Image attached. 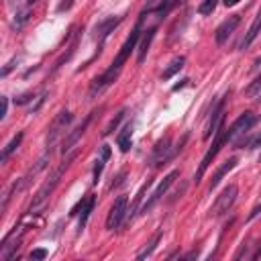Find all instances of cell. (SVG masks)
<instances>
[{"label":"cell","mask_w":261,"mask_h":261,"mask_svg":"<svg viewBox=\"0 0 261 261\" xmlns=\"http://www.w3.org/2000/svg\"><path fill=\"white\" fill-rule=\"evenodd\" d=\"M141 27H143V14L139 16V21H137L135 29L131 31V35L127 37V41L123 43V47H120L118 55L114 57V61L110 63V67H108L102 76H98V78L92 82V86H90V98H94L96 94H100L104 88H108V86L116 80V76H118V72H120V67L125 65V61L129 59V55L137 49V43H139V39H141V35H143V33H141Z\"/></svg>","instance_id":"cell-1"},{"label":"cell","mask_w":261,"mask_h":261,"mask_svg":"<svg viewBox=\"0 0 261 261\" xmlns=\"http://www.w3.org/2000/svg\"><path fill=\"white\" fill-rule=\"evenodd\" d=\"M78 157V151H72V153H69L67 155V157L53 169V173H51V176H49V180L37 190V194H35L33 196V202H31V206H29V214H35V212H37V210H41V208L45 206V202L49 200V196L51 194H53V190L57 188V184H59V180H61V176H63V173H65V169L69 167V163H72L74 159Z\"/></svg>","instance_id":"cell-2"},{"label":"cell","mask_w":261,"mask_h":261,"mask_svg":"<svg viewBox=\"0 0 261 261\" xmlns=\"http://www.w3.org/2000/svg\"><path fill=\"white\" fill-rule=\"evenodd\" d=\"M186 141H188V135H184V139H182V141L176 147H171V139L169 137H163L161 141L153 147V153H151V157H149V165H153V167H159L161 163L165 165L167 161H171L182 151V147H184Z\"/></svg>","instance_id":"cell-3"},{"label":"cell","mask_w":261,"mask_h":261,"mask_svg":"<svg viewBox=\"0 0 261 261\" xmlns=\"http://www.w3.org/2000/svg\"><path fill=\"white\" fill-rule=\"evenodd\" d=\"M227 143V129H224V120L220 123V127L216 129V133H214V141H212V147L206 151V155L202 157V163H200V167H198V171H196V176H194V184H200V180L204 178V173H206V169L210 167V163H212V159L216 157V153L220 151V147Z\"/></svg>","instance_id":"cell-4"},{"label":"cell","mask_w":261,"mask_h":261,"mask_svg":"<svg viewBox=\"0 0 261 261\" xmlns=\"http://www.w3.org/2000/svg\"><path fill=\"white\" fill-rule=\"evenodd\" d=\"M237 196H239V188H237L235 184L227 186V188H224L222 192H220V196L214 200V204H212V208H210V214L216 216V218L224 216V214H227L231 208H233Z\"/></svg>","instance_id":"cell-5"},{"label":"cell","mask_w":261,"mask_h":261,"mask_svg":"<svg viewBox=\"0 0 261 261\" xmlns=\"http://www.w3.org/2000/svg\"><path fill=\"white\" fill-rule=\"evenodd\" d=\"M72 120H74V114L69 112V110H61L55 118H53V123H51L49 127V133H47V149H53V145L57 143V139L63 135V131L72 125Z\"/></svg>","instance_id":"cell-6"},{"label":"cell","mask_w":261,"mask_h":261,"mask_svg":"<svg viewBox=\"0 0 261 261\" xmlns=\"http://www.w3.org/2000/svg\"><path fill=\"white\" fill-rule=\"evenodd\" d=\"M127 210H129V200H127L125 194H120V196L114 200V204L110 206V212H108V216H106V229H110V231L118 229L120 222L127 218Z\"/></svg>","instance_id":"cell-7"},{"label":"cell","mask_w":261,"mask_h":261,"mask_svg":"<svg viewBox=\"0 0 261 261\" xmlns=\"http://www.w3.org/2000/svg\"><path fill=\"white\" fill-rule=\"evenodd\" d=\"M178 178H180V171H178V169H173V171H169L167 176L163 178V182H161V184H159L157 188L153 190V194L149 196V200H147V202H145V204L141 206V212H143V214H145V212H149L151 208H153L155 204H157V202H159V200L163 198V194H165L167 190H169V186H171L173 182H176Z\"/></svg>","instance_id":"cell-8"},{"label":"cell","mask_w":261,"mask_h":261,"mask_svg":"<svg viewBox=\"0 0 261 261\" xmlns=\"http://www.w3.org/2000/svg\"><path fill=\"white\" fill-rule=\"evenodd\" d=\"M255 123H257V114H255V112H243V114L235 120V123L231 125V129L227 131V141H235L237 137L247 135Z\"/></svg>","instance_id":"cell-9"},{"label":"cell","mask_w":261,"mask_h":261,"mask_svg":"<svg viewBox=\"0 0 261 261\" xmlns=\"http://www.w3.org/2000/svg\"><path fill=\"white\" fill-rule=\"evenodd\" d=\"M25 233V227H14V231H10L4 241H2V245H0V259L2 261H10L14 257V249H19V243H21V237Z\"/></svg>","instance_id":"cell-10"},{"label":"cell","mask_w":261,"mask_h":261,"mask_svg":"<svg viewBox=\"0 0 261 261\" xmlns=\"http://www.w3.org/2000/svg\"><path fill=\"white\" fill-rule=\"evenodd\" d=\"M90 120H92V114H88V116L84 118V123H80L74 131H69V133H67V137L63 139V143H61V153H63V155H65V153H69V151H72V149L76 147V143L82 139V135L86 133V129H88Z\"/></svg>","instance_id":"cell-11"},{"label":"cell","mask_w":261,"mask_h":261,"mask_svg":"<svg viewBox=\"0 0 261 261\" xmlns=\"http://www.w3.org/2000/svg\"><path fill=\"white\" fill-rule=\"evenodd\" d=\"M239 23H241V14H231L229 19H224V21L218 25L216 33H214L216 43H218V45H222L224 41H227V39L231 37V35L235 33V29L239 27Z\"/></svg>","instance_id":"cell-12"},{"label":"cell","mask_w":261,"mask_h":261,"mask_svg":"<svg viewBox=\"0 0 261 261\" xmlns=\"http://www.w3.org/2000/svg\"><path fill=\"white\" fill-rule=\"evenodd\" d=\"M125 16H108V19H104L100 21L96 27H94V33H96V39H100V43H104V39L108 37V35L123 23Z\"/></svg>","instance_id":"cell-13"},{"label":"cell","mask_w":261,"mask_h":261,"mask_svg":"<svg viewBox=\"0 0 261 261\" xmlns=\"http://www.w3.org/2000/svg\"><path fill=\"white\" fill-rule=\"evenodd\" d=\"M155 33H157V27H151L149 31H145V33L141 35V43H139V47H137V61H139V63L145 61L147 51H149V47H151V41H153V37H155Z\"/></svg>","instance_id":"cell-14"},{"label":"cell","mask_w":261,"mask_h":261,"mask_svg":"<svg viewBox=\"0 0 261 261\" xmlns=\"http://www.w3.org/2000/svg\"><path fill=\"white\" fill-rule=\"evenodd\" d=\"M239 163V159L237 157H231V159H227V161H224L218 169H216V173H214V176H212V180H210V188H208V190H210V192H212V190H216V186L220 184V180L224 178V176H227V173L235 167Z\"/></svg>","instance_id":"cell-15"},{"label":"cell","mask_w":261,"mask_h":261,"mask_svg":"<svg viewBox=\"0 0 261 261\" xmlns=\"http://www.w3.org/2000/svg\"><path fill=\"white\" fill-rule=\"evenodd\" d=\"M151 184H153V182H151V180H147V182H145L141 188H139V192H137V194H135V198H133V204L129 206V210H127V218H133V216H135V212L139 210V208H141L143 196L147 194V190L151 188Z\"/></svg>","instance_id":"cell-16"},{"label":"cell","mask_w":261,"mask_h":261,"mask_svg":"<svg viewBox=\"0 0 261 261\" xmlns=\"http://www.w3.org/2000/svg\"><path fill=\"white\" fill-rule=\"evenodd\" d=\"M94 204H96V196H94V194H90L88 198L82 200V212H80V222H78L80 229L86 227V222H88V218H90V214H92V210H94Z\"/></svg>","instance_id":"cell-17"},{"label":"cell","mask_w":261,"mask_h":261,"mask_svg":"<svg viewBox=\"0 0 261 261\" xmlns=\"http://www.w3.org/2000/svg\"><path fill=\"white\" fill-rule=\"evenodd\" d=\"M259 33H261V10L257 12L255 21L251 23V27H249V31H247V35H245V39H243V43H241V49H247V47L257 39Z\"/></svg>","instance_id":"cell-18"},{"label":"cell","mask_w":261,"mask_h":261,"mask_svg":"<svg viewBox=\"0 0 261 261\" xmlns=\"http://www.w3.org/2000/svg\"><path fill=\"white\" fill-rule=\"evenodd\" d=\"M116 145H118V149L123 153H127L131 149V145H133V125H127L123 131L116 135Z\"/></svg>","instance_id":"cell-19"},{"label":"cell","mask_w":261,"mask_h":261,"mask_svg":"<svg viewBox=\"0 0 261 261\" xmlns=\"http://www.w3.org/2000/svg\"><path fill=\"white\" fill-rule=\"evenodd\" d=\"M23 137H25V133H23V131H19V133H16V135L10 139V143L2 149V157H0V161H2V163H6V161H8L10 155H12L16 149H19V145H21V141H23Z\"/></svg>","instance_id":"cell-20"},{"label":"cell","mask_w":261,"mask_h":261,"mask_svg":"<svg viewBox=\"0 0 261 261\" xmlns=\"http://www.w3.org/2000/svg\"><path fill=\"white\" fill-rule=\"evenodd\" d=\"M184 63H186V57H176V59H171V63L163 69V74H161V78L163 80H169V78H173V76H176L178 72H180V69L184 67Z\"/></svg>","instance_id":"cell-21"},{"label":"cell","mask_w":261,"mask_h":261,"mask_svg":"<svg viewBox=\"0 0 261 261\" xmlns=\"http://www.w3.org/2000/svg\"><path fill=\"white\" fill-rule=\"evenodd\" d=\"M159 239H161V231H157V233H155L153 237H151V241L147 243V245L141 249V251H139L137 253V259H145V257H149L153 251H155V247H157V243H159Z\"/></svg>","instance_id":"cell-22"},{"label":"cell","mask_w":261,"mask_h":261,"mask_svg":"<svg viewBox=\"0 0 261 261\" xmlns=\"http://www.w3.org/2000/svg\"><path fill=\"white\" fill-rule=\"evenodd\" d=\"M125 114H127V110L123 108V110H120V112H118V114H116V116H114V118L110 120V123H108V127L104 129V133H102V135H104V137H108V135H110V133H112V131H114V129H116V127L120 125V120L125 118Z\"/></svg>","instance_id":"cell-23"},{"label":"cell","mask_w":261,"mask_h":261,"mask_svg":"<svg viewBox=\"0 0 261 261\" xmlns=\"http://www.w3.org/2000/svg\"><path fill=\"white\" fill-rule=\"evenodd\" d=\"M216 4H218V0H202L200 2V6H198V12L200 14H212L214 12V8H216Z\"/></svg>","instance_id":"cell-24"},{"label":"cell","mask_w":261,"mask_h":261,"mask_svg":"<svg viewBox=\"0 0 261 261\" xmlns=\"http://www.w3.org/2000/svg\"><path fill=\"white\" fill-rule=\"evenodd\" d=\"M29 16H31L29 8H27V10H19V12H16V16H14V27H16V29H21V27L29 21Z\"/></svg>","instance_id":"cell-25"},{"label":"cell","mask_w":261,"mask_h":261,"mask_svg":"<svg viewBox=\"0 0 261 261\" xmlns=\"http://www.w3.org/2000/svg\"><path fill=\"white\" fill-rule=\"evenodd\" d=\"M259 90H261V76H259V78H257V80H255V82L251 84V86H249V88H247V94H249V96H255V98H257Z\"/></svg>","instance_id":"cell-26"},{"label":"cell","mask_w":261,"mask_h":261,"mask_svg":"<svg viewBox=\"0 0 261 261\" xmlns=\"http://www.w3.org/2000/svg\"><path fill=\"white\" fill-rule=\"evenodd\" d=\"M104 161L106 159H98L96 161V165H94V184H98V180H100V176H102V169H104Z\"/></svg>","instance_id":"cell-27"},{"label":"cell","mask_w":261,"mask_h":261,"mask_svg":"<svg viewBox=\"0 0 261 261\" xmlns=\"http://www.w3.org/2000/svg\"><path fill=\"white\" fill-rule=\"evenodd\" d=\"M47 255H49V253H47V249H33L29 257H31L33 261H41V259H45Z\"/></svg>","instance_id":"cell-28"},{"label":"cell","mask_w":261,"mask_h":261,"mask_svg":"<svg viewBox=\"0 0 261 261\" xmlns=\"http://www.w3.org/2000/svg\"><path fill=\"white\" fill-rule=\"evenodd\" d=\"M257 147H261V133H257L251 141H247V149H257Z\"/></svg>","instance_id":"cell-29"},{"label":"cell","mask_w":261,"mask_h":261,"mask_svg":"<svg viewBox=\"0 0 261 261\" xmlns=\"http://www.w3.org/2000/svg\"><path fill=\"white\" fill-rule=\"evenodd\" d=\"M45 96H47V92H43V94L37 98V104H35V106H31V114H33V112H37V110L41 108V104L45 102Z\"/></svg>","instance_id":"cell-30"},{"label":"cell","mask_w":261,"mask_h":261,"mask_svg":"<svg viewBox=\"0 0 261 261\" xmlns=\"http://www.w3.org/2000/svg\"><path fill=\"white\" fill-rule=\"evenodd\" d=\"M259 214H261V202H259V204H257V206L253 208V210H251V214H249V220H253V218H257Z\"/></svg>","instance_id":"cell-31"},{"label":"cell","mask_w":261,"mask_h":261,"mask_svg":"<svg viewBox=\"0 0 261 261\" xmlns=\"http://www.w3.org/2000/svg\"><path fill=\"white\" fill-rule=\"evenodd\" d=\"M31 98H33V94H31V92H29V94H23L21 98H16V104H27Z\"/></svg>","instance_id":"cell-32"},{"label":"cell","mask_w":261,"mask_h":261,"mask_svg":"<svg viewBox=\"0 0 261 261\" xmlns=\"http://www.w3.org/2000/svg\"><path fill=\"white\" fill-rule=\"evenodd\" d=\"M74 4V0H67V2H61L59 6H57V12H63V10H67L69 6H72Z\"/></svg>","instance_id":"cell-33"},{"label":"cell","mask_w":261,"mask_h":261,"mask_svg":"<svg viewBox=\"0 0 261 261\" xmlns=\"http://www.w3.org/2000/svg\"><path fill=\"white\" fill-rule=\"evenodd\" d=\"M6 112H8V98L6 96H2V114H0V116H6Z\"/></svg>","instance_id":"cell-34"},{"label":"cell","mask_w":261,"mask_h":261,"mask_svg":"<svg viewBox=\"0 0 261 261\" xmlns=\"http://www.w3.org/2000/svg\"><path fill=\"white\" fill-rule=\"evenodd\" d=\"M108 157H110V147L102 145V159H108Z\"/></svg>","instance_id":"cell-35"},{"label":"cell","mask_w":261,"mask_h":261,"mask_svg":"<svg viewBox=\"0 0 261 261\" xmlns=\"http://www.w3.org/2000/svg\"><path fill=\"white\" fill-rule=\"evenodd\" d=\"M188 82H190V80H182V82H180V84H176V86H173V92H178V90H180V88H184V86H186V84H188Z\"/></svg>","instance_id":"cell-36"},{"label":"cell","mask_w":261,"mask_h":261,"mask_svg":"<svg viewBox=\"0 0 261 261\" xmlns=\"http://www.w3.org/2000/svg\"><path fill=\"white\" fill-rule=\"evenodd\" d=\"M12 67H14V59H12V61H10V63H8V65H6L4 69H2V76H8V72H10Z\"/></svg>","instance_id":"cell-37"},{"label":"cell","mask_w":261,"mask_h":261,"mask_svg":"<svg viewBox=\"0 0 261 261\" xmlns=\"http://www.w3.org/2000/svg\"><path fill=\"white\" fill-rule=\"evenodd\" d=\"M222 2L227 4V6H235V4H239V2H241V0H222Z\"/></svg>","instance_id":"cell-38"},{"label":"cell","mask_w":261,"mask_h":261,"mask_svg":"<svg viewBox=\"0 0 261 261\" xmlns=\"http://www.w3.org/2000/svg\"><path fill=\"white\" fill-rule=\"evenodd\" d=\"M37 2H39V0H27V4H29V6H33V4H37Z\"/></svg>","instance_id":"cell-39"},{"label":"cell","mask_w":261,"mask_h":261,"mask_svg":"<svg viewBox=\"0 0 261 261\" xmlns=\"http://www.w3.org/2000/svg\"><path fill=\"white\" fill-rule=\"evenodd\" d=\"M257 98H259V100H261V90H259V94H257Z\"/></svg>","instance_id":"cell-40"}]
</instances>
